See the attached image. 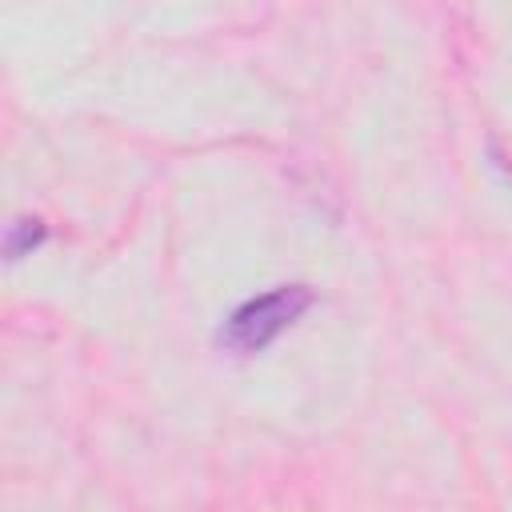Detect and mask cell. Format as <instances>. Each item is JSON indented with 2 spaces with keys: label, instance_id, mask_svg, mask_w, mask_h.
<instances>
[{
  "label": "cell",
  "instance_id": "obj_1",
  "mask_svg": "<svg viewBox=\"0 0 512 512\" xmlns=\"http://www.w3.org/2000/svg\"><path fill=\"white\" fill-rule=\"evenodd\" d=\"M308 304H312L308 284H280L264 296H252L220 324V344L228 352H240V356L264 352L284 328H292L308 312Z\"/></svg>",
  "mask_w": 512,
  "mask_h": 512
},
{
  "label": "cell",
  "instance_id": "obj_2",
  "mask_svg": "<svg viewBox=\"0 0 512 512\" xmlns=\"http://www.w3.org/2000/svg\"><path fill=\"white\" fill-rule=\"evenodd\" d=\"M44 236H48V232H44V224H40L36 216L12 220L8 232H4V256H8V260H20V256H28L32 248H40Z\"/></svg>",
  "mask_w": 512,
  "mask_h": 512
}]
</instances>
